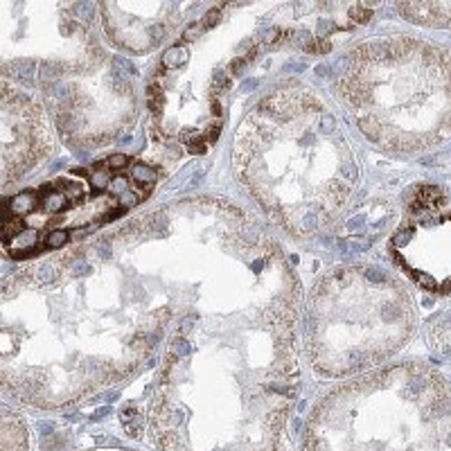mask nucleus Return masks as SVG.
<instances>
[{"label": "nucleus", "mask_w": 451, "mask_h": 451, "mask_svg": "<svg viewBox=\"0 0 451 451\" xmlns=\"http://www.w3.org/2000/svg\"><path fill=\"white\" fill-rule=\"evenodd\" d=\"M298 309L192 300L176 314L149 399L160 451H291Z\"/></svg>", "instance_id": "1"}, {"label": "nucleus", "mask_w": 451, "mask_h": 451, "mask_svg": "<svg viewBox=\"0 0 451 451\" xmlns=\"http://www.w3.org/2000/svg\"><path fill=\"white\" fill-rule=\"evenodd\" d=\"M232 165L262 210L296 237L336 226L357 183L336 118L298 83L275 88L241 120Z\"/></svg>", "instance_id": "2"}, {"label": "nucleus", "mask_w": 451, "mask_h": 451, "mask_svg": "<svg viewBox=\"0 0 451 451\" xmlns=\"http://www.w3.org/2000/svg\"><path fill=\"white\" fill-rule=\"evenodd\" d=\"M408 300L381 271L336 269L309 298L307 350L323 377H350L388 357L408 334Z\"/></svg>", "instance_id": "3"}, {"label": "nucleus", "mask_w": 451, "mask_h": 451, "mask_svg": "<svg viewBox=\"0 0 451 451\" xmlns=\"http://www.w3.org/2000/svg\"><path fill=\"white\" fill-rule=\"evenodd\" d=\"M156 183L145 162L113 156L93 169L61 176L36 192H25L7 203L5 250H57L81 228L106 221L143 201Z\"/></svg>", "instance_id": "4"}, {"label": "nucleus", "mask_w": 451, "mask_h": 451, "mask_svg": "<svg viewBox=\"0 0 451 451\" xmlns=\"http://www.w3.org/2000/svg\"><path fill=\"white\" fill-rule=\"evenodd\" d=\"M433 210H413L415 217L395 235L392 250L417 285L451 291V215L436 217Z\"/></svg>", "instance_id": "5"}, {"label": "nucleus", "mask_w": 451, "mask_h": 451, "mask_svg": "<svg viewBox=\"0 0 451 451\" xmlns=\"http://www.w3.org/2000/svg\"><path fill=\"white\" fill-rule=\"evenodd\" d=\"M52 149L48 122L41 106L2 81V183L30 172Z\"/></svg>", "instance_id": "6"}, {"label": "nucleus", "mask_w": 451, "mask_h": 451, "mask_svg": "<svg viewBox=\"0 0 451 451\" xmlns=\"http://www.w3.org/2000/svg\"><path fill=\"white\" fill-rule=\"evenodd\" d=\"M397 9L402 11L408 20L451 25V5L449 2H411V5H397Z\"/></svg>", "instance_id": "7"}, {"label": "nucleus", "mask_w": 451, "mask_h": 451, "mask_svg": "<svg viewBox=\"0 0 451 451\" xmlns=\"http://www.w3.org/2000/svg\"><path fill=\"white\" fill-rule=\"evenodd\" d=\"M97 451H124V449H97Z\"/></svg>", "instance_id": "8"}]
</instances>
